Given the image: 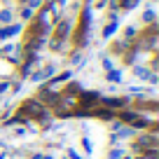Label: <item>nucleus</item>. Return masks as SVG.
<instances>
[{
  "instance_id": "nucleus-5",
  "label": "nucleus",
  "mask_w": 159,
  "mask_h": 159,
  "mask_svg": "<svg viewBox=\"0 0 159 159\" xmlns=\"http://www.w3.org/2000/svg\"><path fill=\"white\" fill-rule=\"evenodd\" d=\"M134 75H136L138 80H150L152 70H150V68H145V66H136V68H134Z\"/></svg>"
},
{
  "instance_id": "nucleus-17",
  "label": "nucleus",
  "mask_w": 159,
  "mask_h": 159,
  "mask_svg": "<svg viewBox=\"0 0 159 159\" xmlns=\"http://www.w3.org/2000/svg\"><path fill=\"white\" fill-rule=\"evenodd\" d=\"M26 7H30V10H38L40 5H42V0H24Z\"/></svg>"
},
{
  "instance_id": "nucleus-7",
  "label": "nucleus",
  "mask_w": 159,
  "mask_h": 159,
  "mask_svg": "<svg viewBox=\"0 0 159 159\" xmlns=\"http://www.w3.org/2000/svg\"><path fill=\"white\" fill-rule=\"evenodd\" d=\"M138 2H140V0H117V7L122 12H129V10H134Z\"/></svg>"
},
{
  "instance_id": "nucleus-1",
  "label": "nucleus",
  "mask_w": 159,
  "mask_h": 159,
  "mask_svg": "<svg viewBox=\"0 0 159 159\" xmlns=\"http://www.w3.org/2000/svg\"><path fill=\"white\" fill-rule=\"evenodd\" d=\"M89 26H91V5H84V10L80 14L77 33H75V45H77V49L87 47V42H89Z\"/></svg>"
},
{
  "instance_id": "nucleus-15",
  "label": "nucleus",
  "mask_w": 159,
  "mask_h": 159,
  "mask_svg": "<svg viewBox=\"0 0 159 159\" xmlns=\"http://www.w3.org/2000/svg\"><path fill=\"white\" fill-rule=\"evenodd\" d=\"M122 157H124V150L122 148H112L110 154H108V159H122Z\"/></svg>"
},
{
  "instance_id": "nucleus-20",
  "label": "nucleus",
  "mask_w": 159,
  "mask_h": 159,
  "mask_svg": "<svg viewBox=\"0 0 159 159\" xmlns=\"http://www.w3.org/2000/svg\"><path fill=\"white\" fill-rule=\"evenodd\" d=\"M103 68H105V70H112V61H110V59H103Z\"/></svg>"
},
{
  "instance_id": "nucleus-16",
  "label": "nucleus",
  "mask_w": 159,
  "mask_h": 159,
  "mask_svg": "<svg viewBox=\"0 0 159 159\" xmlns=\"http://www.w3.org/2000/svg\"><path fill=\"white\" fill-rule=\"evenodd\" d=\"M54 73H56V66H54V63H49V66H45V68H42V75H45V80H49Z\"/></svg>"
},
{
  "instance_id": "nucleus-11",
  "label": "nucleus",
  "mask_w": 159,
  "mask_h": 159,
  "mask_svg": "<svg viewBox=\"0 0 159 159\" xmlns=\"http://www.w3.org/2000/svg\"><path fill=\"white\" fill-rule=\"evenodd\" d=\"M136 35H138V28H136V26H129V28L124 30V42H126V45H129V42H134Z\"/></svg>"
},
{
  "instance_id": "nucleus-14",
  "label": "nucleus",
  "mask_w": 159,
  "mask_h": 159,
  "mask_svg": "<svg viewBox=\"0 0 159 159\" xmlns=\"http://www.w3.org/2000/svg\"><path fill=\"white\" fill-rule=\"evenodd\" d=\"M115 30H117V21H110V24L103 28V38H110V35H112Z\"/></svg>"
},
{
  "instance_id": "nucleus-9",
  "label": "nucleus",
  "mask_w": 159,
  "mask_h": 159,
  "mask_svg": "<svg viewBox=\"0 0 159 159\" xmlns=\"http://www.w3.org/2000/svg\"><path fill=\"white\" fill-rule=\"evenodd\" d=\"M140 115L138 112H134V110H122V112H119V119H122V122H134V119H138Z\"/></svg>"
},
{
  "instance_id": "nucleus-3",
  "label": "nucleus",
  "mask_w": 159,
  "mask_h": 159,
  "mask_svg": "<svg viewBox=\"0 0 159 159\" xmlns=\"http://www.w3.org/2000/svg\"><path fill=\"white\" fill-rule=\"evenodd\" d=\"M98 103H103L108 110H115V108H124V105L129 103V98H126V96H115V98H110V96H101Z\"/></svg>"
},
{
  "instance_id": "nucleus-4",
  "label": "nucleus",
  "mask_w": 159,
  "mask_h": 159,
  "mask_svg": "<svg viewBox=\"0 0 159 159\" xmlns=\"http://www.w3.org/2000/svg\"><path fill=\"white\" fill-rule=\"evenodd\" d=\"M70 77H73V70H66V73H59L56 77H52V82L47 84V89H54V91H56V87H59V84H63V82H68Z\"/></svg>"
},
{
  "instance_id": "nucleus-22",
  "label": "nucleus",
  "mask_w": 159,
  "mask_h": 159,
  "mask_svg": "<svg viewBox=\"0 0 159 159\" xmlns=\"http://www.w3.org/2000/svg\"><path fill=\"white\" fill-rule=\"evenodd\" d=\"M68 157H70V159H82L77 152H75V150H68Z\"/></svg>"
},
{
  "instance_id": "nucleus-23",
  "label": "nucleus",
  "mask_w": 159,
  "mask_h": 159,
  "mask_svg": "<svg viewBox=\"0 0 159 159\" xmlns=\"http://www.w3.org/2000/svg\"><path fill=\"white\" fill-rule=\"evenodd\" d=\"M82 145H84V150H87V152H91V143H89V140H87V138L82 140Z\"/></svg>"
},
{
  "instance_id": "nucleus-26",
  "label": "nucleus",
  "mask_w": 159,
  "mask_h": 159,
  "mask_svg": "<svg viewBox=\"0 0 159 159\" xmlns=\"http://www.w3.org/2000/svg\"><path fill=\"white\" fill-rule=\"evenodd\" d=\"M154 2H157V0H150V5H154Z\"/></svg>"
},
{
  "instance_id": "nucleus-19",
  "label": "nucleus",
  "mask_w": 159,
  "mask_h": 159,
  "mask_svg": "<svg viewBox=\"0 0 159 159\" xmlns=\"http://www.w3.org/2000/svg\"><path fill=\"white\" fill-rule=\"evenodd\" d=\"M5 91H10V82H0V96L5 94Z\"/></svg>"
},
{
  "instance_id": "nucleus-2",
  "label": "nucleus",
  "mask_w": 159,
  "mask_h": 159,
  "mask_svg": "<svg viewBox=\"0 0 159 159\" xmlns=\"http://www.w3.org/2000/svg\"><path fill=\"white\" fill-rule=\"evenodd\" d=\"M134 148L136 150H140V152H143V150H150V148H157V136L154 134H150V136H138V138L134 140Z\"/></svg>"
},
{
  "instance_id": "nucleus-13",
  "label": "nucleus",
  "mask_w": 159,
  "mask_h": 159,
  "mask_svg": "<svg viewBox=\"0 0 159 159\" xmlns=\"http://www.w3.org/2000/svg\"><path fill=\"white\" fill-rule=\"evenodd\" d=\"M21 19H24V21H33L35 19V12L33 10H30V7H21Z\"/></svg>"
},
{
  "instance_id": "nucleus-12",
  "label": "nucleus",
  "mask_w": 159,
  "mask_h": 159,
  "mask_svg": "<svg viewBox=\"0 0 159 159\" xmlns=\"http://www.w3.org/2000/svg\"><path fill=\"white\" fill-rule=\"evenodd\" d=\"M154 19H157V14H154V10H152V7L143 12V21H145L148 26H152V24H154Z\"/></svg>"
},
{
  "instance_id": "nucleus-27",
  "label": "nucleus",
  "mask_w": 159,
  "mask_h": 159,
  "mask_svg": "<svg viewBox=\"0 0 159 159\" xmlns=\"http://www.w3.org/2000/svg\"><path fill=\"white\" fill-rule=\"evenodd\" d=\"M122 159H131V157H126V154H124V157H122Z\"/></svg>"
},
{
  "instance_id": "nucleus-10",
  "label": "nucleus",
  "mask_w": 159,
  "mask_h": 159,
  "mask_svg": "<svg viewBox=\"0 0 159 159\" xmlns=\"http://www.w3.org/2000/svg\"><path fill=\"white\" fill-rule=\"evenodd\" d=\"M105 80H108V82H122V70H117V68L108 70V73H105Z\"/></svg>"
},
{
  "instance_id": "nucleus-18",
  "label": "nucleus",
  "mask_w": 159,
  "mask_h": 159,
  "mask_svg": "<svg viewBox=\"0 0 159 159\" xmlns=\"http://www.w3.org/2000/svg\"><path fill=\"white\" fill-rule=\"evenodd\" d=\"M30 80H33V82H42V80H45V75H42V70H38V73H33V75H30Z\"/></svg>"
},
{
  "instance_id": "nucleus-24",
  "label": "nucleus",
  "mask_w": 159,
  "mask_h": 159,
  "mask_svg": "<svg viewBox=\"0 0 159 159\" xmlns=\"http://www.w3.org/2000/svg\"><path fill=\"white\" fill-rule=\"evenodd\" d=\"M42 157H45V154H40V152H38V154H33V159H42Z\"/></svg>"
},
{
  "instance_id": "nucleus-8",
  "label": "nucleus",
  "mask_w": 159,
  "mask_h": 159,
  "mask_svg": "<svg viewBox=\"0 0 159 159\" xmlns=\"http://www.w3.org/2000/svg\"><path fill=\"white\" fill-rule=\"evenodd\" d=\"M21 30H24V26H21V24H10V26H5V35H7V38H14V35H19Z\"/></svg>"
},
{
  "instance_id": "nucleus-21",
  "label": "nucleus",
  "mask_w": 159,
  "mask_h": 159,
  "mask_svg": "<svg viewBox=\"0 0 159 159\" xmlns=\"http://www.w3.org/2000/svg\"><path fill=\"white\" fill-rule=\"evenodd\" d=\"M96 7H98V10H105V7H108V0H98V2H96Z\"/></svg>"
},
{
  "instance_id": "nucleus-25",
  "label": "nucleus",
  "mask_w": 159,
  "mask_h": 159,
  "mask_svg": "<svg viewBox=\"0 0 159 159\" xmlns=\"http://www.w3.org/2000/svg\"><path fill=\"white\" fill-rule=\"evenodd\" d=\"M42 159H54V157H52V154H45V157H42Z\"/></svg>"
},
{
  "instance_id": "nucleus-6",
  "label": "nucleus",
  "mask_w": 159,
  "mask_h": 159,
  "mask_svg": "<svg viewBox=\"0 0 159 159\" xmlns=\"http://www.w3.org/2000/svg\"><path fill=\"white\" fill-rule=\"evenodd\" d=\"M12 19H14V12H12L10 7H5V10H0V24L10 26V24H12Z\"/></svg>"
}]
</instances>
